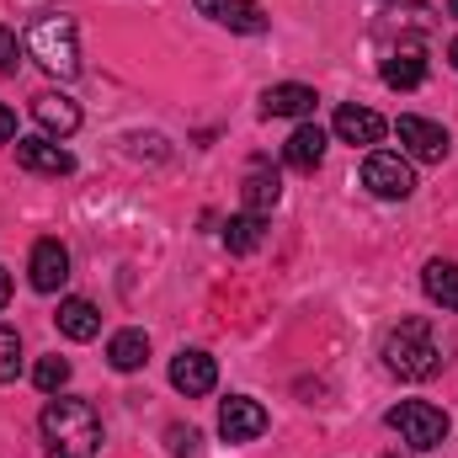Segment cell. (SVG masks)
Returning a JSON list of instances; mask_svg holds the SVG:
<instances>
[{"mask_svg": "<svg viewBox=\"0 0 458 458\" xmlns=\"http://www.w3.org/2000/svg\"><path fill=\"white\" fill-rule=\"evenodd\" d=\"M16 64H21V43H16V32H11V27H0V70L11 75Z\"/></svg>", "mask_w": 458, "mask_h": 458, "instance_id": "cell-25", "label": "cell"}, {"mask_svg": "<svg viewBox=\"0 0 458 458\" xmlns=\"http://www.w3.org/2000/svg\"><path fill=\"white\" fill-rule=\"evenodd\" d=\"M283 160L293 171H320V160H326V128L320 123H299L288 133V144H283Z\"/></svg>", "mask_w": 458, "mask_h": 458, "instance_id": "cell-14", "label": "cell"}, {"mask_svg": "<svg viewBox=\"0 0 458 458\" xmlns=\"http://www.w3.org/2000/svg\"><path fill=\"white\" fill-rule=\"evenodd\" d=\"M27 272H32V288L38 293H59L64 283H70V245L64 240H38L32 245V261H27Z\"/></svg>", "mask_w": 458, "mask_h": 458, "instance_id": "cell-8", "label": "cell"}, {"mask_svg": "<svg viewBox=\"0 0 458 458\" xmlns=\"http://www.w3.org/2000/svg\"><path fill=\"white\" fill-rule=\"evenodd\" d=\"M165 448H171L176 458H192V454H198V427H182V421H176V427H165Z\"/></svg>", "mask_w": 458, "mask_h": 458, "instance_id": "cell-24", "label": "cell"}, {"mask_svg": "<svg viewBox=\"0 0 458 458\" xmlns=\"http://www.w3.org/2000/svg\"><path fill=\"white\" fill-rule=\"evenodd\" d=\"M240 198H245V214L267 219V214L277 208V198H283V182H277V171H267V165H250V171H245V187H240Z\"/></svg>", "mask_w": 458, "mask_h": 458, "instance_id": "cell-15", "label": "cell"}, {"mask_svg": "<svg viewBox=\"0 0 458 458\" xmlns=\"http://www.w3.org/2000/svg\"><path fill=\"white\" fill-rule=\"evenodd\" d=\"M384 133H389V123L373 107H342L336 113V139H346V144H378Z\"/></svg>", "mask_w": 458, "mask_h": 458, "instance_id": "cell-16", "label": "cell"}, {"mask_svg": "<svg viewBox=\"0 0 458 458\" xmlns=\"http://www.w3.org/2000/svg\"><path fill=\"white\" fill-rule=\"evenodd\" d=\"M261 113L267 117H310L315 113V91L310 86H267V97H261Z\"/></svg>", "mask_w": 458, "mask_h": 458, "instance_id": "cell-17", "label": "cell"}, {"mask_svg": "<svg viewBox=\"0 0 458 458\" xmlns=\"http://www.w3.org/2000/svg\"><path fill=\"white\" fill-rule=\"evenodd\" d=\"M267 432V411H261V400H250V394H229L225 405H219V437L225 443H256Z\"/></svg>", "mask_w": 458, "mask_h": 458, "instance_id": "cell-7", "label": "cell"}, {"mask_svg": "<svg viewBox=\"0 0 458 458\" xmlns=\"http://www.w3.org/2000/svg\"><path fill=\"white\" fill-rule=\"evenodd\" d=\"M16 373H21V336L0 326V384H16Z\"/></svg>", "mask_w": 458, "mask_h": 458, "instance_id": "cell-23", "label": "cell"}, {"mask_svg": "<svg viewBox=\"0 0 458 458\" xmlns=\"http://www.w3.org/2000/svg\"><path fill=\"white\" fill-rule=\"evenodd\" d=\"M5 299H11V272L0 267V304H5Z\"/></svg>", "mask_w": 458, "mask_h": 458, "instance_id": "cell-27", "label": "cell"}, {"mask_svg": "<svg viewBox=\"0 0 458 458\" xmlns=\"http://www.w3.org/2000/svg\"><path fill=\"white\" fill-rule=\"evenodd\" d=\"M171 384H176L187 400H203V394L219 384V368H214V357H208V352H198V346H192V352H176V357H171Z\"/></svg>", "mask_w": 458, "mask_h": 458, "instance_id": "cell-9", "label": "cell"}, {"mask_svg": "<svg viewBox=\"0 0 458 458\" xmlns=\"http://www.w3.org/2000/svg\"><path fill=\"white\" fill-rule=\"evenodd\" d=\"M362 187H368L373 198H384V203H405V198L416 192V171H411L405 155L373 149V155L362 160Z\"/></svg>", "mask_w": 458, "mask_h": 458, "instance_id": "cell-5", "label": "cell"}, {"mask_svg": "<svg viewBox=\"0 0 458 458\" xmlns=\"http://www.w3.org/2000/svg\"><path fill=\"white\" fill-rule=\"evenodd\" d=\"M54 320H59V331H64L70 342H91V336L102 331V315H97V304H91V299H64Z\"/></svg>", "mask_w": 458, "mask_h": 458, "instance_id": "cell-18", "label": "cell"}, {"mask_svg": "<svg viewBox=\"0 0 458 458\" xmlns=\"http://www.w3.org/2000/svg\"><path fill=\"white\" fill-rule=\"evenodd\" d=\"M208 21H219L229 32H245V38H256V32H267V11L256 5V0H192Z\"/></svg>", "mask_w": 458, "mask_h": 458, "instance_id": "cell-10", "label": "cell"}, {"mask_svg": "<svg viewBox=\"0 0 458 458\" xmlns=\"http://www.w3.org/2000/svg\"><path fill=\"white\" fill-rule=\"evenodd\" d=\"M32 378H38L43 394H59V389L70 384V357H43V362L32 368Z\"/></svg>", "mask_w": 458, "mask_h": 458, "instance_id": "cell-22", "label": "cell"}, {"mask_svg": "<svg viewBox=\"0 0 458 458\" xmlns=\"http://www.w3.org/2000/svg\"><path fill=\"white\" fill-rule=\"evenodd\" d=\"M378 357H384V368H389L394 378H405V384H421V378H432V373L443 368V346H437V336H432L427 320H400V326L384 336Z\"/></svg>", "mask_w": 458, "mask_h": 458, "instance_id": "cell-2", "label": "cell"}, {"mask_svg": "<svg viewBox=\"0 0 458 458\" xmlns=\"http://www.w3.org/2000/svg\"><path fill=\"white\" fill-rule=\"evenodd\" d=\"M43 427V443H48V458H97L102 454V416L91 400H75V394H59L43 405L38 416Z\"/></svg>", "mask_w": 458, "mask_h": 458, "instance_id": "cell-1", "label": "cell"}, {"mask_svg": "<svg viewBox=\"0 0 458 458\" xmlns=\"http://www.w3.org/2000/svg\"><path fill=\"white\" fill-rule=\"evenodd\" d=\"M16 165L21 171H38V176H70L75 171V155L54 139H16Z\"/></svg>", "mask_w": 458, "mask_h": 458, "instance_id": "cell-11", "label": "cell"}, {"mask_svg": "<svg viewBox=\"0 0 458 458\" xmlns=\"http://www.w3.org/2000/svg\"><path fill=\"white\" fill-rule=\"evenodd\" d=\"M427 81V48H421V38H405L389 59H384V86H394V91H416Z\"/></svg>", "mask_w": 458, "mask_h": 458, "instance_id": "cell-12", "label": "cell"}, {"mask_svg": "<svg viewBox=\"0 0 458 458\" xmlns=\"http://www.w3.org/2000/svg\"><path fill=\"white\" fill-rule=\"evenodd\" d=\"M384 458H405V454H384Z\"/></svg>", "mask_w": 458, "mask_h": 458, "instance_id": "cell-30", "label": "cell"}, {"mask_svg": "<svg viewBox=\"0 0 458 458\" xmlns=\"http://www.w3.org/2000/svg\"><path fill=\"white\" fill-rule=\"evenodd\" d=\"M32 117H38V128H43L48 139H70V133L81 128V107H75L64 91H43V97H32Z\"/></svg>", "mask_w": 458, "mask_h": 458, "instance_id": "cell-13", "label": "cell"}, {"mask_svg": "<svg viewBox=\"0 0 458 458\" xmlns=\"http://www.w3.org/2000/svg\"><path fill=\"white\" fill-rule=\"evenodd\" d=\"M107 362H113L117 373H139L149 362V336L144 331H117L113 342H107Z\"/></svg>", "mask_w": 458, "mask_h": 458, "instance_id": "cell-20", "label": "cell"}, {"mask_svg": "<svg viewBox=\"0 0 458 458\" xmlns=\"http://www.w3.org/2000/svg\"><path fill=\"white\" fill-rule=\"evenodd\" d=\"M421 288H427V299L432 304H443V310H458V261H427L421 267Z\"/></svg>", "mask_w": 458, "mask_h": 458, "instance_id": "cell-19", "label": "cell"}, {"mask_svg": "<svg viewBox=\"0 0 458 458\" xmlns=\"http://www.w3.org/2000/svg\"><path fill=\"white\" fill-rule=\"evenodd\" d=\"M448 59H454V70H458V38H454V43H448Z\"/></svg>", "mask_w": 458, "mask_h": 458, "instance_id": "cell-28", "label": "cell"}, {"mask_svg": "<svg viewBox=\"0 0 458 458\" xmlns=\"http://www.w3.org/2000/svg\"><path fill=\"white\" fill-rule=\"evenodd\" d=\"M27 48H32V59H38L48 75H59V81H70V75L81 70V38H75V21L59 16V11H43V16L32 21Z\"/></svg>", "mask_w": 458, "mask_h": 458, "instance_id": "cell-3", "label": "cell"}, {"mask_svg": "<svg viewBox=\"0 0 458 458\" xmlns=\"http://www.w3.org/2000/svg\"><path fill=\"white\" fill-rule=\"evenodd\" d=\"M384 421H389V432H400V443L416 448V454L443 448V437H448V416H443L437 405H427V400H400Z\"/></svg>", "mask_w": 458, "mask_h": 458, "instance_id": "cell-4", "label": "cell"}, {"mask_svg": "<svg viewBox=\"0 0 458 458\" xmlns=\"http://www.w3.org/2000/svg\"><path fill=\"white\" fill-rule=\"evenodd\" d=\"M448 11H454V16H458V0H448Z\"/></svg>", "mask_w": 458, "mask_h": 458, "instance_id": "cell-29", "label": "cell"}, {"mask_svg": "<svg viewBox=\"0 0 458 458\" xmlns=\"http://www.w3.org/2000/svg\"><path fill=\"white\" fill-rule=\"evenodd\" d=\"M11 139H16V113L0 102V144H11Z\"/></svg>", "mask_w": 458, "mask_h": 458, "instance_id": "cell-26", "label": "cell"}, {"mask_svg": "<svg viewBox=\"0 0 458 458\" xmlns=\"http://www.w3.org/2000/svg\"><path fill=\"white\" fill-rule=\"evenodd\" d=\"M394 133H400V144H405V155L411 160H427V165H443L448 160V128L443 123H432V117H416V113H405L400 123H394Z\"/></svg>", "mask_w": 458, "mask_h": 458, "instance_id": "cell-6", "label": "cell"}, {"mask_svg": "<svg viewBox=\"0 0 458 458\" xmlns=\"http://www.w3.org/2000/svg\"><path fill=\"white\" fill-rule=\"evenodd\" d=\"M225 245L234 250V256L256 250V245H261V219H256V214H234V219L225 225Z\"/></svg>", "mask_w": 458, "mask_h": 458, "instance_id": "cell-21", "label": "cell"}]
</instances>
